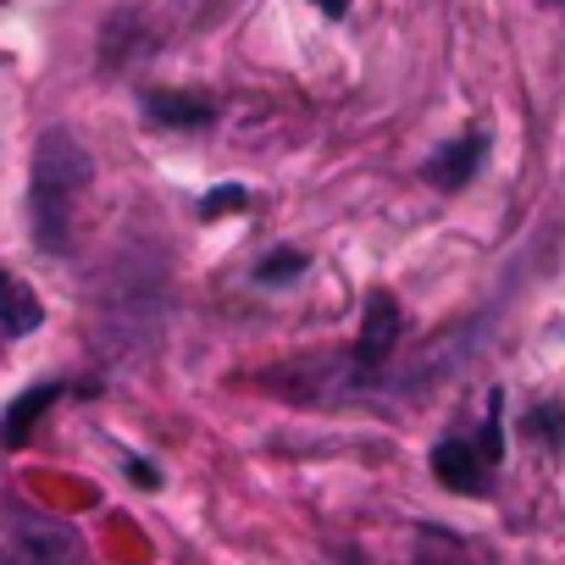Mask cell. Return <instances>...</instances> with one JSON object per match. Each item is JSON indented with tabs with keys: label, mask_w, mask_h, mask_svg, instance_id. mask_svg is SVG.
I'll list each match as a JSON object with an SVG mask.
<instances>
[{
	"label": "cell",
	"mask_w": 565,
	"mask_h": 565,
	"mask_svg": "<svg viewBox=\"0 0 565 565\" xmlns=\"http://www.w3.org/2000/svg\"><path fill=\"white\" fill-rule=\"evenodd\" d=\"M0 565H84V543L56 521H29L0 543Z\"/></svg>",
	"instance_id": "2"
},
{
	"label": "cell",
	"mask_w": 565,
	"mask_h": 565,
	"mask_svg": "<svg viewBox=\"0 0 565 565\" xmlns=\"http://www.w3.org/2000/svg\"><path fill=\"white\" fill-rule=\"evenodd\" d=\"M317 7H322L328 18H344V12H350V0H317Z\"/></svg>",
	"instance_id": "15"
},
{
	"label": "cell",
	"mask_w": 565,
	"mask_h": 565,
	"mask_svg": "<svg viewBox=\"0 0 565 565\" xmlns=\"http://www.w3.org/2000/svg\"><path fill=\"white\" fill-rule=\"evenodd\" d=\"M306 266H311V260H306L300 249H271V255L255 266V277H260V282H295Z\"/></svg>",
	"instance_id": "9"
},
{
	"label": "cell",
	"mask_w": 565,
	"mask_h": 565,
	"mask_svg": "<svg viewBox=\"0 0 565 565\" xmlns=\"http://www.w3.org/2000/svg\"><path fill=\"white\" fill-rule=\"evenodd\" d=\"M244 205H249V194H244L238 183H222V189H211V194L200 200V216H211V222H216V216H227V211H244Z\"/></svg>",
	"instance_id": "10"
},
{
	"label": "cell",
	"mask_w": 565,
	"mask_h": 565,
	"mask_svg": "<svg viewBox=\"0 0 565 565\" xmlns=\"http://www.w3.org/2000/svg\"><path fill=\"white\" fill-rule=\"evenodd\" d=\"M532 427L559 444V438H565V411H559V405H543V411H532Z\"/></svg>",
	"instance_id": "12"
},
{
	"label": "cell",
	"mask_w": 565,
	"mask_h": 565,
	"mask_svg": "<svg viewBox=\"0 0 565 565\" xmlns=\"http://www.w3.org/2000/svg\"><path fill=\"white\" fill-rule=\"evenodd\" d=\"M56 383H40V388H29L12 411H7V422H0V444H7V449H18V444H29V433H34V422L56 405Z\"/></svg>",
	"instance_id": "8"
},
{
	"label": "cell",
	"mask_w": 565,
	"mask_h": 565,
	"mask_svg": "<svg viewBox=\"0 0 565 565\" xmlns=\"http://www.w3.org/2000/svg\"><path fill=\"white\" fill-rule=\"evenodd\" d=\"M499 405H504V399L493 394V399H488V427H482V444H477V455H482V466H493V460L504 455V438H499Z\"/></svg>",
	"instance_id": "11"
},
{
	"label": "cell",
	"mask_w": 565,
	"mask_h": 565,
	"mask_svg": "<svg viewBox=\"0 0 565 565\" xmlns=\"http://www.w3.org/2000/svg\"><path fill=\"white\" fill-rule=\"evenodd\" d=\"M416 565H466V559H455V554H438V537H433V532H422V548H416Z\"/></svg>",
	"instance_id": "13"
},
{
	"label": "cell",
	"mask_w": 565,
	"mask_h": 565,
	"mask_svg": "<svg viewBox=\"0 0 565 565\" xmlns=\"http://www.w3.org/2000/svg\"><path fill=\"white\" fill-rule=\"evenodd\" d=\"M40 322H45L40 295L29 289V282H23L18 271L0 266V333H7V339H23V333H34Z\"/></svg>",
	"instance_id": "3"
},
{
	"label": "cell",
	"mask_w": 565,
	"mask_h": 565,
	"mask_svg": "<svg viewBox=\"0 0 565 565\" xmlns=\"http://www.w3.org/2000/svg\"><path fill=\"white\" fill-rule=\"evenodd\" d=\"M145 117L161 122V128H205L216 117V100L205 95H178V89H156L145 95Z\"/></svg>",
	"instance_id": "7"
},
{
	"label": "cell",
	"mask_w": 565,
	"mask_h": 565,
	"mask_svg": "<svg viewBox=\"0 0 565 565\" xmlns=\"http://www.w3.org/2000/svg\"><path fill=\"white\" fill-rule=\"evenodd\" d=\"M89 150L67 134V128H51L34 150V238L40 249L62 255L73 244V211H78V194L89 189Z\"/></svg>",
	"instance_id": "1"
},
{
	"label": "cell",
	"mask_w": 565,
	"mask_h": 565,
	"mask_svg": "<svg viewBox=\"0 0 565 565\" xmlns=\"http://www.w3.org/2000/svg\"><path fill=\"white\" fill-rule=\"evenodd\" d=\"M477 167H482V134H460L455 145H444L427 161V183L433 189H466Z\"/></svg>",
	"instance_id": "5"
},
{
	"label": "cell",
	"mask_w": 565,
	"mask_h": 565,
	"mask_svg": "<svg viewBox=\"0 0 565 565\" xmlns=\"http://www.w3.org/2000/svg\"><path fill=\"white\" fill-rule=\"evenodd\" d=\"M433 477L444 482V488H455V493H482L488 482H482V455H477V444H466V438H444L438 449H433Z\"/></svg>",
	"instance_id": "4"
},
{
	"label": "cell",
	"mask_w": 565,
	"mask_h": 565,
	"mask_svg": "<svg viewBox=\"0 0 565 565\" xmlns=\"http://www.w3.org/2000/svg\"><path fill=\"white\" fill-rule=\"evenodd\" d=\"M128 471L139 477V488H156V466H145V460H128Z\"/></svg>",
	"instance_id": "14"
},
{
	"label": "cell",
	"mask_w": 565,
	"mask_h": 565,
	"mask_svg": "<svg viewBox=\"0 0 565 565\" xmlns=\"http://www.w3.org/2000/svg\"><path fill=\"white\" fill-rule=\"evenodd\" d=\"M394 339H399V306H394L388 295H372V300H366V328H361V339H355V361H361V366H377V361L394 350Z\"/></svg>",
	"instance_id": "6"
}]
</instances>
